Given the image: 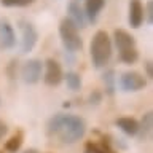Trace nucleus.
<instances>
[{
	"label": "nucleus",
	"mask_w": 153,
	"mask_h": 153,
	"mask_svg": "<svg viewBox=\"0 0 153 153\" xmlns=\"http://www.w3.org/2000/svg\"><path fill=\"white\" fill-rule=\"evenodd\" d=\"M86 132V124L80 117L72 113H57L46 124V134L51 140L62 145L78 142Z\"/></svg>",
	"instance_id": "f257e3e1"
},
{
	"label": "nucleus",
	"mask_w": 153,
	"mask_h": 153,
	"mask_svg": "<svg viewBox=\"0 0 153 153\" xmlns=\"http://www.w3.org/2000/svg\"><path fill=\"white\" fill-rule=\"evenodd\" d=\"M110 57H112V40L105 30H97L91 40V59L94 67L107 65Z\"/></svg>",
	"instance_id": "f03ea898"
},
{
	"label": "nucleus",
	"mask_w": 153,
	"mask_h": 153,
	"mask_svg": "<svg viewBox=\"0 0 153 153\" xmlns=\"http://www.w3.org/2000/svg\"><path fill=\"white\" fill-rule=\"evenodd\" d=\"M115 45L118 48V54L124 64H134L139 59V51L136 48V40L124 29H115L113 32Z\"/></svg>",
	"instance_id": "7ed1b4c3"
},
{
	"label": "nucleus",
	"mask_w": 153,
	"mask_h": 153,
	"mask_svg": "<svg viewBox=\"0 0 153 153\" xmlns=\"http://www.w3.org/2000/svg\"><path fill=\"white\" fill-rule=\"evenodd\" d=\"M59 35L64 45L69 51H78L83 46V40H81L78 27L70 21L69 18H64L59 24Z\"/></svg>",
	"instance_id": "20e7f679"
},
{
	"label": "nucleus",
	"mask_w": 153,
	"mask_h": 153,
	"mask_svg": "<svg viewBox=\"0 0 153 153\" xmlns=\"http://www.w3.org/2000/svg\"><path fill=\"white\" fill-rule=\"evenodd\" d=\"M120 86H121L123 91H140L147 86V80L145 76L140 75L139 72H124V74L120 76Z\"/></svg>",
	"instance_id": "39448f33"
},
{
	"label": "nucleus",
	"mask_w": 153,
	"mask_h": 153,
	"mask_svg": "<svg viewBox=\"0 0 153 153\" xmlns=\"http://www.w3.org/2000/svg\"><path fill=\"white\" fill-rule=\"evenodd\" d=\"M42 70H43V62L38 59H29L27 62H24L21 75L22 80L29 85H35L42 78Z\"/></svg>",
	"instance_id": "423d86ee"
},
{
	"label": "nucleus",
	"mask_w": 153,
	"mask_h": 153,
	"mask_svg": "<svg viewBox=\"0 0 153 153\" xmlns=\"http://www.w3.org/2000/svg\"><path fill=\"white\" fill-rule=\"evenodd\" d=\"M43 80H45V83L48 86H57L64 80L61 64L57 61H54L53 57L45 62V76H43Z\"/></svg>",
	"instance_id": "0eeeda50"
},
{
	"label": "nucleus",
	"mask_w": 153,
	"mask_h": 153,
	"mask_svg": "<svg viewBox=\"0 0 153 153\" xmlns=\"http://www.w3.org/2000/svg\"><path fill=\"white\" fill-rule=\"evenodd\" d=\"M21 30H22V40H21V51L22 53H29L33 50L37 43V38H38V33L33 27V24L27 22V21H22L21 22Z\"/></svg>",
	"instance_id": "6e6552de"
},
{
	"label": "nucleus",
	"mask_w": 153,
	"mask_h": 153,
	"mask_svg": "<svg viewBox=\"0 0 153 153\" xmlns=\"http://www.w3.org/2000/svg\"><path fill=\"white\" fill-rule=\"evenodd\" d=\"M16 45V33L7 19H0V48L11 50Z\"/></svg>",
	"instance_id": "1a4fd4ad"
},
{
	"label": "nucleus",
	"mask_w": 153,
	"mask_h": 153,
	"mask_svg": "<svg viewBox=\"0 0 153 153\" xmlns=\"http://www.w3.org/2000/svg\"><path fill=\"white\" fill-rule=\"evenodd\" d=\"M143 5L140 0H131L129 2V24L131 27L137 29L143 22Z\"/></svg>",
	"instance_id": "9d476101"
},
{
	"label": "nucleus",
	"mask_w": 153,
	"mask_h": 153,
	"mask_svg": "<svg viewBox=\"0 0 153 153\" xmlns=\"http://www.w3.org/2000/svg\"><path fill=\"white\" fill-rule=\"evenodd\" d=\"M115 124H117L124 134H128V136H136V134L139 132V121L136 118L121 117V118H117Z\"/></svg>",
	"instance_id": "9b49d317"
},
{
	"label": "nucleus",
	"mask_w": 153,
	"mask_h": 153,
	"mask_svg": "<svg viewBox=\"0 0 153 153\" xmlns=\"http://www.w3.org/2000/svg\"><path fill=\"white\" fill-rule=\"evenodd\" d=\"M69 19L76 27H85L86 26V14L83 13V10L80 8V5L76 2H72L69 5Z\"/></svg>",
	"instance_id": "f8f14e48"
},
{
	"label": "nucleus",
	"mask_w": 153,
	"mask_h": 153,
	"mask_svg": "<svg viewBox=\"0 0 153 153\" xmlns=\"http://www.w3.org/2000/svg\"><path fill=\"white\" fill-rule=\"evenodd\" d=\"M105 5V0H86V5H85V10H86V16H88L91 21H96L97 14L102 11Z\"/></svg>",
	"instance_id": "ddd939ff"
},
{
	"label": "nucleus",
	"mask_w": 153,
	"mask_h": 153,
	"mask_svg": "<svg viewBox=\"0 0 153 153\" xmlns=\"http://www.w3.org/2000/svg\"><path fill=\"white\" fill-rule=\"evenodd\" d=\"M21 145H22V132L18 131L16 134H13V136L7 140V143H5V150L10 152V153H16L19 148H21Z\"/></svg>",
	"instance_id": "4468645a"
},
{
	"label": "nucleus",
	"mask_w": 153,
	"mask_h": 153,
	"mask_svg": "<svg viewBox=\"0 0 153 153\" xmlns=\"http://www.w3.org/2000/svg\"><path fill=\"white\" fill-rule=\"evenodd\" d=\"M86 153H112V150L105 145V142H88L85 147Z\"/></svg>",
	"instance_id": "2eb2a0df"
},
{
	"label": "nucleus",
	"mask_w": 153,
	"mask_h": 153,
	"mask_svg": "<svg viewBox=\"0 0 153 153\" xmlns=\"http://www.w3.org/2000/svg\"><path fill=\"white\" fill-rule=\"evenodd\" d=\"M139 131H142V139H147L152 132V112L143 115L142 123L139 124Z\"/></svg>",
	"instance_id": "dca6fc26"
},
{
	"label": "nucleus",
	"mask_w": 153,
	"mask_h": 153,
	"mask_svg": "<svg viewBox=\"0 0 153 153\" xmlns=\"http://www.w3.org/2000/svg\"><path fill=\"white\" fill-rule=\"evenodd\" d=\"M65 81H67V86L72 89V91H76L81 88V78L78 74H75V72H70V74L65 75Z\"/></svg>",
	"instance_id": "f3484780"
},
{
	"label": "nucleus",
	"mask_w": 153,
	"mask_h": 153,
	"mask_svg": "<svg viewBox=\"0 0 153 153\" xmlns=\"http://www.w3.org/2000/svg\"><path fill=\"white\" fill-rule=\"evenodd\" d=\"M3 7H27L33 0H0Z\"/></svg>",
	"instance_id": "a211bd4d"
},
{
	"label": "nucleus",
	"mask_w": 153,
	"mask_h": 153,
	"mask_svg": "<svg viewBox=\"0 0 153 153\" xmlns=\"http://www.w3.org/2000/svg\"><path fill=\"white\" fill-rule=\"evenodd\" d=\"M143 14H147V22L152 24V16H153V2L152 0L147 3V11H143Z\"/></svg>",
	"instance_id": "6ab92c4d"
},
{
	"label": "nucleus",
	"mask_w": 153,
	"mask_h": 153,
	"mask_svg": "<svg viewBox=\"0 0 153 153\" xmlns=\"http://www.w3.org/2000/svg\"><path fill=\"white\" fill-rule=\"evenodd\" d=\"M7 131H8L7 124H5V121H2V120H0V140H2V137L7 134Z\"/></svg>",
	"instance_id": "aec40b11"
},
{
	"label": "nucleus",
	"mask_w": 153,
	"mask_h": 153,
	"mask_svg": "<svg viewBox=\"0 0 153 153\" xmlns=\"http://www.w3.org/2000/svg\"><path fill=\"white\" fill-rule=\"evenodd\" d=\"M143 65H145V70H147V76H150V78H152V76H153V72H152V62H150V61H147Z\"/></svg>",
	"instance_id": "412c9836"
},
{
	"label": "nucleus",
	"mask_w": 153,
	"mask_h": 153,
	"mask_svg": "<svg viewBox=\"0 0 153 153\" xmlns=\"http://www.w3.org/2000/svg\"><path fill=\"white\" fill-rule=\"evenodd\" d=\"M24 153H40V152H37L35 148H29V150H26Z\"/></svg>",
	"instance_id": "4be33fe9"
},
{
	"label": "nucleus",
	"mask_w": 153,
	"mask_h": 153,
	"mask_svg": "<svg viewBox=\"0 0 153 153\" xmlns=\"http://www.w3.org/2000/svg\"><path fill=\"white\" fill-rule=\"evenodd\" d=\"M0 153H2V152H0Z\"/></svg>",
	"instance_id": "5701e85b"
}]
</instances>
